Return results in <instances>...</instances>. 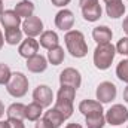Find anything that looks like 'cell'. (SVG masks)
<instances>
[{
	"mask_svg": "<svg viewBox=\"0 0 128 128\" xmlns=\"http://www.w3.org/2000/svg\"><path fill=\"white\" fill-rule=\"evenodd\" d=\"M18 52L22 58H27V60L32 58L34 55H37V52H39V42L34 37H27L26 40H22L20 43Z\"/></svg>",
	"mask_w": 128,
	"mask_h": 128,
	"instance_id": "cell-10",
	"label": "cell"
},
{
	"mask_svg": "<svg viewBox=\"0 0 128 128\" xmlns=\"http://www.w3.org/2000/svg\"><path fill=\"white\" fill-rule=\"evenodd\" d=\"M51 2H52V4L57 6V8H64V6H67L72 0H51Z\"/></svg>",
	"mask_w": 128,
	"mask_h": 128,
	"instance_id": "cell-32",
	"label": "cell"
},
{
	"mask_svg": "<svg viewBox=\"0 0 128 128\" xmlns=\"http://www.w3.org/2000/svg\"><path fill=\"white\" fill-rule=\"evenodd\" d=\"M10 76H12V72L9 66L0 63V85H8V82L10 80Z\"/></svg>",
	"mask_w": 128,
	"mask_h": 128,
	"instance_id": "cell-28",
	"label": "cell"
},
{
	"mask_svg": "<svg viewBox=\"0 0 128 128\" xmlns=\"http://www.w3.org/2000/svg\"><path fill=\"white\" fill-rule=\"evenodd\" d=\"M67 51L74 58H84L88 54V45L85 42V36L79 30H70L64 36Z\"/></svg>",
	"mask_w": 128,
	"mask_h": 128,
	"instance_id": "cell-1",
	"label": "cell"
},
{
	"mask_svg": "<svg viewBox=\"0 0 128 128\" xmlns=\"http://www.w3.org/2000/svg\"><path fill=\"white\" fill-rule=\"evenodd\" d=\"M86 118V127L88 128H103L106 125V116L103 113H96L85 116Z\"/></svg>",
	"mask_w": 128,
	"mask_h": 128,
	"instance_id": "cell-25",
	"label": "cell"
},
{
	"mask_svg": "<svg viewBox=\"0 0 128 128\" xmlns=\"http://www.w3.org/2000/svg\"><path fill=\"white\" fill-rule=\"evenodd\" d=\"M3 12H4V10H3V0H0V16H2Z\"/></svg>",
	"mask_w": 128,
	"mask_h": 128,
	"instance_id": "cell-41",
	"label": "cell"
},
{
	"mask_svg": "<svg viewBox=\"0 0 128 128\" xmlns=\"http://www.w3.org/2000/svg\"><path fill=\"white\" fill-rule=\"evenodd\" d=\"M106 12H107V16L116 20V18H121L125 12V4L124 2H116V3H112V4H106Z\"/></svg>",
	"mask_w": 128,
	"mask_h": 128,
	"instance_id": "cell-20",
	"label": "cell"
},
{
	"mask_svg": "<svg viewBox=\"0 0 128 128\" xmlns=\"http://www.w3.org/2000/svg\"><path fill=\"white\" fill-rule=\"evenodd\" d=\"M22 30L27 34V37H36L43 33V22L39 16L26 18V21L22 22Z\"/></svg>",
	"mask_w": 128,
	"mask_h": 128,
	"instance_id": "cell-8",
	"label": "cell"
},
{
	"mask_svg": "<svg viewBox=\"0 0 128 128\" xmlns=\"http://www.w3.org/2000/svg\"><path fill=\"white\" fill-rule=\"evenodd\" d=\"M46 67H48V60L43 55L37 54V55H34V57L27 60V68L32 73H42V72L46 70Z\"/></svg>",
	"mask_w": 128,
	"mask_h": 128,
	"instance_id": "cell-13",
	"label": "cell"
},
{
	"mask_svg": "<svg viewBox=\"0 0 128 128\" xmlns=\"http://www.w3.org/2000/svg\"><path fill=\"white\" fill-rule=\"evenodd\" d=\"M55 26L63 30V32H70V28H73L74 26V15L72 10L68 9H63L57 14L55 16Z\"/></svg>",
	"mask_w": 128,
	"mask_h": 128,
	"instance_id": "cell-9",
	"label": "cell"
},
{
	"mask_svg": "<svg viewBox=\"0 0 128 128\" xmlns=\"http://www.w3.org/2000/svg\"><path fill=\"white\" fill-rule=\"evenodd\" d=\"M122 28H124V32L127 33V36H128V16L124 20V22H122Z\"/></svg>",
	"mask_w": 128,
	"mask_h": 128,
	"instance_id": "cell-34",
	"label": "cell"
},
{
	"mask_svg": "<svg viewBox=\"0 0 128 128\" xmlns=\"http://www.w3.org/2000/svg\"><path fill=\"white\" fill-rule=\"evenodd\" d=\"M8 92L15 98H21L27 94L28 91V79L24 73L15 72L10 76V80L8 82Z\"/></svg>",
	"mask_w": 128,
	"mask_h": 128,
	"instance_id": "cell-3",
	"label": "cell"
},
{
	"mask_svg": "<svg viewBox=\"0 0 128 128\" xmlns=\"http://www.w3.org/2000/svg\"><path fill=\"white\" fill-rule=\"evenodd\" d=\"M15 12L21 18H30V16H33V14H34V4H33L30 0H21L15 6Z\"/></svg>",
	"mask_w": 128,
	"mask_h": 128,
	"instance_id": "cell-18",
	"label": "cell"
},
{
	"mask_svg": "<svg viewBox=\"0 0 128 128\" xmlns=\"http://www.w3.org/2000/svg\"><path fill=\"white\" fill-rule=\"evenodd\" d=\"M33 100L42 107H49L54 101V92L48 85H39L33 92Z\"/></svg>",
	"mask_w": 128,
	"mask_h": 128,
	"instance_id": "cell-6",
	"label": "cell"
},
{
	"mask_svg": "<svg viewBox=\"0 0 128 128\" xmlns=\"http://www.w3.org/2000/svg\"><path fill=\"white\" fill-rule=\"evenodd\" d=\"M116 2H122V0H104L106 4H112V3H116Z\"/></svg>",
	"mask_w": 128,
	"mask_h": 128,
	"instance_id": "cell-38",
	"label": "cell"
},
{
	"mask_svg": "<svg viewBox=\"0 0 128 128\" xmlns=\"http://www.w3.org/2000/svg\"><path fill=\"white\" fill-rule=\"evenodd\" d=\"M0 128H8V122H6V121H4V122L0 121Z\"/></svg>",
	"mask_w": 128,
	"mask_h": 128,
	"instance_id": "cell-40",
	"label": "cell"
},
{
	"mask_svg": "<svg viewBox=\"0 0 128 128\" xmlns=\"http://www.w3.org/2000/svg\"><path fill=\"white\" fill-rule=\"evenodd\" d=\"M55 110H58L63 115L64 119H68L73 115V103L70 101H63V100H57L55 101Z\"/></svg>",
	"mask_w": 128,
	"mask_h": 128,
	"instance_id": "cell-24",
	"label": "cell"
},
{
	"mask_svg": "<svg viewBox=\"0 0 128 128\" xmlns=\"http://www.w3.org/2000/svg\"><path fill=\"white\" fill-rule=\"evenodd\" d=\"M4 115V106H3V103L0 101V118Z\"/></svg>",
	"mask_w": 128,
	"mask_h": 128,
	"instance_id": "cell-36",
	"label": "cell"
},
{
	"mask_svg": "<svg viewBox=\"0 0 128 128\" xmlns=\"http://www.w3.org/2000/svg\"><path fill=\"white\" fill-rule=\"evenodd\" d=\"M58 42H60L58 34L55 32H52V30L43 32L40 34V46L45 48V49H48V51L52 49V48H55V46H58Z\"/></svg>",
	"mask_w": 128,
	"mask_h": 128,
	"instance_id": "cell-14",
	"label": "cell"
},
{
	"mask_svg": "<svg viewBox=\"0 0 128 128\" xmlns=\"http://www.w3.org/2000/svg\"><path fill=\"white\" fill-rule=\"evenodd\" d=\"M116 48V54H121V55H128V36L127 37H122L118 45L115 46Z\"/></svg>",
	"mask_w": 128,
	"mask_h": 128,
	"instance_id": "cell-29",
	"label": "cell"
},
{
	"mask_svg": "<svg viewBox=\"0 0 128 128\" xmlns=\"http://www.w3.org/2000/svg\"><path fill=\"white\" fill-rule=\"evenodd\" d=\"M112 36H113L112 30L109 27H106V26H100V27H96L92 30V37H94V40L98 45H101V43H110Z\"/></svg>",
	"mask_w": 128,
	"mask_h": 128,
	"instance_id": "cell-15",
	"label": "cell"
},
{
	"mask_svg": "<svg viewBox=\"0 0 128 128\" xmlns=\"http://www.w3.org/2000/svg\"><path fill=\"white\" fill-rule=\"evenodd\" d=\"M128 121V110L122 104L112 106L106 113V122L110 125H121Z\"/></svg>",
	"mask_w": 128,
	"mask_h": 128,
	"instance_id": "cell-4",
	"label": "cell"
},
{
	"mask_svg": "<svg viewBox=\"0 0 128 128\" xmlns=\"http://www.w3.org/2000/svg\"><path fill=\"white\" fill-rule=\"evenodd\" d=\"M4 42L8 45H18L22 42V32L20 28H8L4 30Z\"/></svg>",
	"mask_w": 128,
	"mask_h": 128,
	"instance_id": "cell-21",
	"label": "cell"
},
{
	"mask_svg": "<svg viewBox=\"0 0 128 128\" xmlns=\"http://www.w3.org/2000/svg\"><path fill=\"white\" fill-rule=\"evenodd\" d=\"M116 86L112 82H101L97 86V100L103 104V103H110L112 100H115L116 97Z\"/></svg>",
	"mask_w": 128,
	"mask_h": 128,
	"instance_id": "cell-7",
	"label": "cell"
},
{
	"mask_svg": "<svg viewBox=\"0 0 128 128\" xmlns=\"http://www.w3.org/2000/svg\"><path fill=\"white\" fill-rule=\"evenodd\" d=\"M6 122H8V128H26L22 121L20 119H8Z\"/></svg>",
	"mask_w": 128,
	"mask_h": 128,
	"instance_id": "cell-30",
	"label": "cell"
},
{
	"mask_svg": "<svg viewBox=\"0 0 128 128\" xmlns=\"http://www.w3.org/2000/svg\"><path fill=\"white\" fill-rule=\"evenodd\" d=\"M116 76L119 78V80L128 84V60H122L116 67Z\"/></svg>",
	"mask_w": 128,
	"mask_h": 128,
	"instance_id": "cell-27",
	"label": "cell"
},
{
	"mask_svg": "<svg viewBox=\"0 0 128 128\" xmlns=\"http://www.w3.org/2000/svg\"><path fill=\"white\" fill-rule=\"evenodd\" d=\"M116 55V48L112 43H101L97 45L94 51V64L98 70H107Z\"/></svg>",
	"mask_w": 128,
	"mask_h": 128,
	"instance_id": "cell-2",
	"label": "cell"
},
{
	"mask_svg": "<svg viewBox=\"0 0 128 128\" xmlns=\"http://www.w3.org/2000/svg\"><path fill=\"white\" fill-rule=\"evenodd\" d=\"M96 3H98V0H79V4H80V8L91 6V4H96Z\"/></svg>",
	"mask_w": 128,
	"mask_h": 128,
	"instance_id": "cell-33",
	"label": "cell"
},
{
	"mask_svg": "<svg viewBox=\"0 0 128 128\" xmlns=\"http://www.w3.org/2000/svg\"><path fill=\"white\" fill-rule=\"evenodd\" d=\"M3 43H4V37H3V34H2V30H0V49L3 48Z\"/></svg>",
	"mask_w": 128,
	"mask_h": 128,
	"instance_id": "cell-37",
	"label": "cell"
},
{
	"mask_svg": "<svg viewBox=\"0 0 128 128\" xmlns=\"http://www.w3.org/2000/svg\"><path fill=\"white\" fill-rule=\"evenodd\" d=\"M79 112L85 116L96 115V113H103V104L96 100H84L79 104Z\"/></svg>",
	"mask_w": 128,
	"mask_h": 128,
	"instance_id": "cell-12",
	"label": "cell"
},
{
	"mask_svg": "<svg viewBox=\"0 0 128 128\" xmlns=\"http://www.w3.org/2000/svg\"><path fill=\"white\" fill-rule=\"evenodd\" d=\"M48 61L52 64V66H60L64 61V49L58 45L52 49H49L48 52Z\"/></svg>",
	"mask_w": 128,
	"mask_h": 128,
	"instance_id": "cell-23",
	"label": "cell"
},
{
	"mask_svg": "<svg viewBox=\"0 0 128 128\" xmlns=\"http://www.w3.org/2000/svg\"><path fill=\"white\" fill-rule=\"evenodd\" d=\"M37 124H36V128H54L48 121H45V119H39V121H36Z\"/></svg>",
	"mask_w": 128,
	"mask_h": 128,
	"instance_id": "cell-31",
	"label": "cell"
},
{
	"mask_svg": "<svg viewBox=\"0 0 128 128\" xmlns=\"http://www.w3.org/2000/svg\"><path fill=\"white\" fill-rule=\"evenodd\" d=\"M0 22L6 30L8 28H18L21 26V16H18V14L15 10H4L0 16Z\"/></svg>",
	"mask_w": 128,
	"mask_h": 128,
	"instance_id": "cell-11",
	"label": "cell"
},
{
	"mask_svg": "<svg viewBox=\"0 0 128 128\" xmlns=\"http://www.w3.org/2000/svg\"><path fill=\"white\" fill-rule=\"evenodd\" d=\"M124 100L128 103V86L125 88V91H124Z\"/></svg>",
	"mask_w": 128,
	"mask_h": 128,
	"instance_id": "cell-39",
	"label": "cell"
},
{
	"mask_svg": "<svg viewBox=\"0 0 128 128\" xmlns=\"http://www.w3.org/2000/svg\"><path fill=\"white\" fill-rule=\"evenodd\" d=\"M42 106L40 104H37L36 101H33L30 103L28 106H26V119H28V121H39L40 119V115H42Z\"/></svg>",
	"mask_w": 128,
	"mask_h": 128,
	"instance_id": "cell-22",
	"label": "cell"
},
{
	"mask_svg": "<svg viewBox=\"0 0 128 128\" xmlns=\"http://www.w3.org/2000/svg\"><path fill=\"white\" fill-rule=\"evenodd\" d=\"M43 119H45V121H48V122H49L54 128L61 127V124L66 121V119L63 118V115H61L58 110H55V109H49L48 112H45Z\"/></svg>",
	"mask_w": 128,
	"mask_h": 128,
	"instance_id": "cell-19",
	"label": "cell"
},
{
	"mask_svg": "<svg viewBox=\"0 0 128 128\" xmlns=\"http://www.w3.org/2000/svg\"><path fill=\"white\" fill-rule=\"evenodd\" d=\"M66 128H84L82 125H79V124H68Z\"/></svg>",
	"mask_w": 128,
	"mask_h": 128,
	"instance_id": "cell-35",
	"label": "cell"
},
{
	"mask_svg": "<svg viewBox=\"0 0 128 128\" xmlns=\"http://www.w3.org/2000/svg\"><path fill=\"white\" fill-rule=\"evenodd\" d=\"M6 115H8V119H26V104L22 103H14L8 107L6 110Z\"/></svg>",
	"mask_w": 128,
	"mask_h": 128,
	"instance_id": "cell-17",
	"label": "cell"
},
{
	"mask_svg": "<svg viewBox=\"0 0 128 128\" xmlns=\"http://www.w3.org/2000/svg\"><path fill=\"white\" fill-rule=\"evenodd\" d=\"M76 97V90L72 88V86H67V85H61L60 91H58V96H57V100H63V101H70L73 103Z\"/></svg>",
	"mask_w": 128,
	"mask_h": 128,
	"instance_id": "cell-26",
	"label": "cell"
},
{
	"mask_svg": "<svg viewBox=\"0 0 128 128\" xmlns=\"http://www.w3.org/2000/svg\"><path fill=\"white\" fill-rule=\"evenodd\" d=\"M60 84L61 85H67V86H72V88H74L78 91V88L82 84V76H80V73L76 68H72V67L64 68L63 72H61V74H60Z\"/></svg>",
	"mask_w": 128,
	"mask_h": 128,
	"instance_id": "cell-5",
	"label": "cell"
},
{
	"mask_svg": "<svg viewBox=\"0 0 128 128\" xmlns=\"http://www.w3.org/2000/svg\"><path fill=\"white\" fill-rule=\"evenodd\" d=\"M101 6L96 3V4H91V6H85L82 8V15L84 18L88 21V22H96L101 18Z\"/></svg>",
	"mask_w": 128,
	"mask_h": 128,
	"instance_id": "cell-16",
	"label": "cell"
}]
</instances>
